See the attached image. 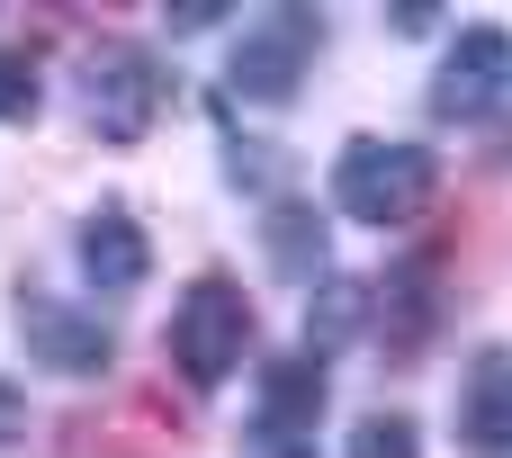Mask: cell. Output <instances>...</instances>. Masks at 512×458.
I'll return each instance as SVG.
<instances>
[{
	"instance_id": "11",
	"label": "cell",
	"mask_w": 512,
	"mask_h": 458,
	"mask_svg": "<svg viewBox=\"0 0 512 458\" xmlns=\"http://www.w3.org/2000/svg\"><path fill=\"white\" fill-rule=\"evenodd\" d=\"M360 324H369V288H360V279H333V288L315 297V315H306V342H315V360H324L333 342H351Z\"/></svg>"
},
{
	"instance_id": "17",
	"label": "cell",
	"mask_w": 512,
	"mask_h": 458,
	"mask_svg": "<svg viewBox=\"0 0 512 458\" xmlns=\"http://www.w3.org/2000/svg\"><path fill=\"white\" fill-rule=\"evenodd\" d=\"M279 458H306V450H279Z\"/></svg>"
},
{
	"instance_id": "1",
	"label": "cell",
	"mask_w": 512,
	"mask_h": 458,
	"mask_svg": "<svg viewBox=\"0 0 512 458\" xmlns=\"http://www.w3.org/2000/svg\"><path fill=\"white\" fill-rule=\"evenodd\" d=\"M432 180H441V162H432L423 144L351 135L342 162H333V207H342L351 225H405V216L432 207Z\"/></svg>"
},
{
	"instance_id": "7",
	"label": "cell",
	"mask_w": 512,
	"mask_h": 458,
	"mask_svg": "<svg viewBox=\"0 0 512 458\" xmlns=\"http://www.w3.org/2000/svg\"><path fill=\"white\" fill-rule=\"evenodd\" d=\"M504 81H512V36H504V27H468V36L450 45L432 99H441V117H486Z\"/></svg>"
},
{
	"instance_id": "4",
	"label": "cell",
	"mask_w": 512,
	"mask_h": 458,
	"mask_svg": "<svg viewBox=\"0 0 512 458\" xmlns=\"http://www.w3.org/2000/svg\"><path fill=\"white\" fill-rule=\"evenodd\" d=\"M18 342H27V360H45L54 378H99L108 369V324H99V306H54V297H27L18 306Z\"/></svg>"
},
{
	"instance_id": "8",
	"label": "cell",
	"mask_w": 512,
	"mask_h": 458,
	"mask_svg": "<svg viewBox=\"0 0 512 458\" xmlns=\"http://www.w3.org/2000/svg\"><path fill=\"white\" fill-rule=\"evenodd\" d=\"M315 414H324V360H270L261 369V432L297 441V432H315Z\"/></svg>"
},
{
	"instance_id": "15",
	"label": "cell",
	"mask_w": 512,
	"mask_h": 458,
	"mask_svg": "<svg viewBox=\"0 0 512 458\" xmlns=\"http://www.w3.org/2000/svg\"><path fill=\"white\" fill-rule=\"evenodd\" d=\"M387 18H396V36H423V27H432V18H441V9H432V0H396V9H387Z\"/></svg>"
},
{
	"instance_id": "10",
	"label": "cell",
	"mask_w": 512,
	"mask_h": 458,
	"mask_svg": "<svg viewBox=\"0 0 512 458\" xmlns=\"http://www.w3.org/2000/svg\"><path fill=\"white\" fill-rule=\"evenodd\" d=\"M81 270L117 297V288H135L144 270H153V252H144V234H135V216H90L81 225Z\"/></svg>"
},
{
	"instance_id": "16",
	"label": "cell",
	"mask_w": 512,
	"mask_h": 458,
	"mask_svg": "<svg viewBox=\"0 0 512 458\" xmlns=\"http://www.w3.org/2000/svg\"><path fill=\"white\" fill-rule=\"evenodd\" d=\"M18 432H27V396L0 378V441H18Z\"/></svg>"
},
{
	"instance_id": "9",
	"label": "cell",
	"mask_w": 512,
	"mask_h": 458,
	"mask_svg": "<svg viewBox=\"0 0 512 458\" xmlns=\"http://www.w3.org/2000/svg\"><path fill=\"white\" fill-rule=\"evenodd\" d=\"M261 252H270V270H279V279H297V288H306V279L324 270V216H315L306 198H279V207L261 216Z\"/></svg>"
},
{
	"instance_id": "14",
	"label": "cell",
	"mask_w": 512,
	"mask_h": 458,
	"mask_svg": "<svg viewBox=\"0 0 512 458\" xmlns=\"http://www.w3.org/2000/svg\"><path fill=\"white\" fill-rule=\"evenodd\" d=\"M216 18H234V9H225V0H180V9H171L180 36H198V27H216Z\"/></svg>"
},
{
	"instance_id": "12",
	"label": "cell",
	"mask_w": 512,
	"mask_h": 458,
	"mask_svg": "<svg viewBox=\"0 0 512 458\" xmlns=\"http://www.w3.org/2000/svg\"><path fill=\"white\" fill-rule=\"evenodd\" d=\"M351 458H423V441H414L405 414H360L351 423Z\"/></svg>"
},
{
	"instance_id": "6",
	"label": "cell",
	"mask_w": 512,
	"mask_h": 458,
	"mask_svg": "<svg viewBox=\"0 0 512 458\" xmlns=\"http://www.w3.org/2000/svg\"><path fill=\"white\" fill-rule=\"evenodd\" d=\"M459 441L477 458H512V351L486 342L459 378Z\"/></svg>"
},
{
	"instance_id": "2",
	"label": "cell",
	"mask_w": 512,
	"mask_h": 458,
	"mask_svg": "<svg viewBox=\"0 0 512 458\" xmlns=\"http://www.w3.org/2000/svg\"><path fill=\"white\" fill-rule=\"evenodd\" d=\"M243 342H252V306H243V288L234 279H189V297L171 306V360H180V378L189 387H225L234 378V360H243Z\"/></svg>"
},
{
	"instance_id": "13",
	"label": "cell",
	"mask_w": 512,
	"mask_h": 458,
	"mask_svg": "<svg viewBox=\"0 0 512 458\" xmlns=\"http://www.w3.org/2000/svg\"><path fill=\"white\" fill-rule=\"evenodd\" d=\"M0 117H36V63L0 45Z\"/></svg>"
},
{
	"instance_id": "3",
	"label": "cell",
	"mask_w": 512,
	"mask_h": 458,
	"mask_svg": "<svg viewBox=\"0 0 512 458\" xmlns=\"http://www.w3.org/2000/svg\"><path fill=\"white\" fill-rule=\"evenodd\" d=\"M315 45H324V18H315V9H270V18H261V27H243V45H234V90H243V99H261V108L297 99V81H306Z\"/></svg>"
},
{
	"instance_id": "5",
	"label": "cell",
	"mask_w": 512,
	"mask_h": 458,
	"mask_svg": "<svg viewBox=\"0 0 512 458\" xmlns=\"http://www.w3.org/2000/svg\"><path fill=\"white\" fill-rule=\"evenodd\" d=\"M153 108H162L153 63H144L135 45H99V54H90V126L126 144V135H144V126H153Z\"/></svg>"
}]
</instances>
